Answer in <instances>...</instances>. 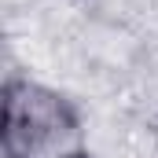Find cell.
Wrapping results in <instances>:
<instances>
[{
	"instance_id": "1",
	"label": "cell",
	"mask_w": 158,
	"mask_h": 158,
	"mask_svg": "<svg viewBox=\"0 0 158 158\" xmlns=\"http://www.w3.org/2000/svg\"><path fill=\"white\" fill-rule=\"evenodd\" d=\"M4 158H85L88 140L77 107L52 85L11 74L0 114Z\"/></svg>"
}]
</instances>
